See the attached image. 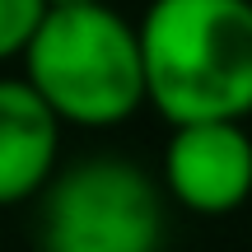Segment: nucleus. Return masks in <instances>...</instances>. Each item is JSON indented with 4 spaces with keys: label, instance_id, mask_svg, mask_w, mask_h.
Listing matches in <instances>:
<instances>
[{
    "label": "nucleus",
    "instance_id": "1",
    "mask_svg": "<svg viewBox=\"0 0 252 252\" xmlns=\"http://www.w3.org/2000/svg\"><path fill=\"white\" fill-rule=\"evenodd\" d=\"M135 47L145 108L168 126L252 117V0H150Z\"/></svg>",
    "mask_w": 252,
    "mask_h": 252
},
{
    "label": "nucleus",
    "instance_id": "7",
    "mask_svg": "<svg viewBox=\"0 0 252 252\" xmlns=\"http://www.w3.org/2000/svg\"><path fill=\"white\" fill-rule=\"evenodd\" d=\"M47 9H61V5H94V0H42Z\"/></svg>",
    "mask_w": 252,
    "mask_h": 252
},
{
    "label": "nucleus",
    "instance_id": "4",
    "mask_svg": "<svg viewBox=\"0 0 252 252\" xmlns=\"http://www.w3.org/2000/svg\"><path fill=\"white\" fill-rule=\"evenodd\" d=\"M159 187L191 215H234L252 196V135L248 122H182L163 145Z\"/></svg>",
    "mask_w": 252,
    "mask_h": 252
},
{
    "label": "nucleus",
    "instance_id": "6",
    "mask_svg": "<svg viewBox=\"0 0 252 252\" xmlns=\"http://www.w3.org/2000/svg\"><path fill=\"white\" fill-rule=\"evenodd\" d=\"M42 14H47L42 0H0V65L24 56L28 37L42 24Z\"/></svg>",
    "mask_w": 252,
    "mask_h": 252
},
{
    "label": "nucleus",
    "instance_id": "3",
    "mask_svg": "<svg viewBox=\"0 0 252 252\" xmlns=\"http://www.w3.org/2000/svg\"><path fill=\"white\" fill-rule=\"evenodd\" d=\"M168 196L159 178L122 154H84L37 191L42 252H163Z\"/></svg>",
    "mask_w": 252,
    "mask_h": 252
},
{
    "label": "nucleus",
    "instance_id": "2",
    "mask_svg": "<svg viewBox=\"0 0 252 252\" xmlns=\"http://www.w3.org/2000/svg\"><path fill=\"white\" fill-rule=\"evenodd\" d=\"M19 61L24 84L61 126L108 131L145 108L135 24L108 0L47 9Z\"/></svg>",
    "mask_w": 252,
    "mask_h": 252
},
{
    "label": "nucleus",
    "instance_id": "5",
    "mask_svg": "<svg viewBox=\"0 0 252 252\" xmlns=\"http://www.w3.org/2000/svg\"><path fill=\"white\" fill-rule=\"evenodd\" d=\"M61 163V122L24 84L0 75V206L33 201Z\"/></svg>",
    "mask_w": 252,
    "mask_h": 252
}]
</instances>
